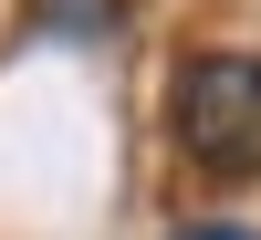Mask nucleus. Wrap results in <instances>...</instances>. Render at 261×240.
<instances>
[{
  "label": "nucleus",
  "mask_w": 261,
  "mask_h": 240,
  "mask_svg": "<svg viewBox=\"0 0 261 240\" xmlns=\"http://www.w3.org/2000/svg\"><path fill=\"white\" fill-rule=\"evenodd\" d=\"M178 115V146L209 167V178H251L261 167V63L251 52H199L167 94Z\"/></svg>",
  "instance_id": "f257e3e1"
},
{
  "label": "nucleus",
  "mask_w": 261,
  "mask_h": 240,
  "mask_svg": "<svg viewBox=\"0 0 261 240\" xmlns=\"http://www.w3.org/2000/svg\"><path fill=\"white\" fill-rule=\"evenodd\" d=\"M178 240H261V230H241V220H199V230H178Z\"/></svg>",
  "instance_id": "f03ea898"
}]
</instances>
